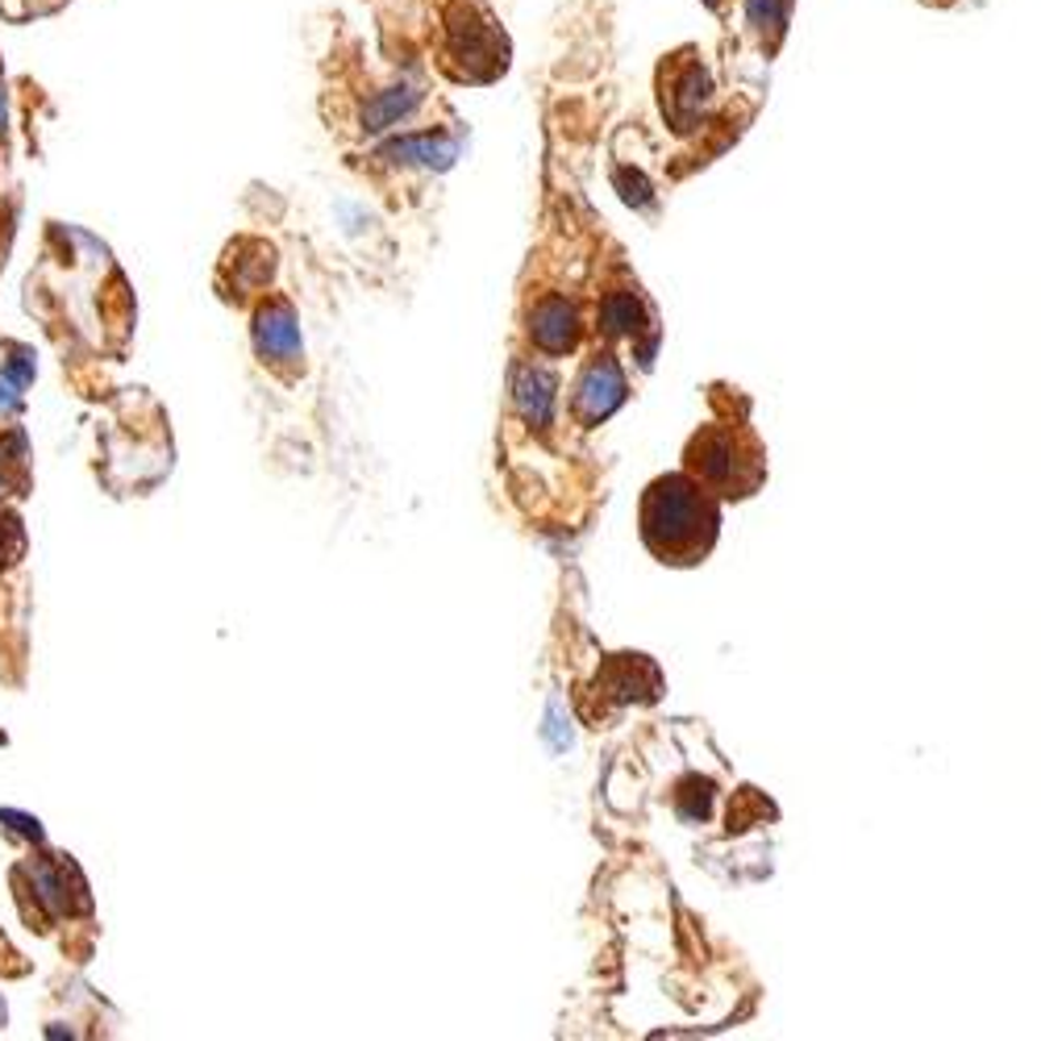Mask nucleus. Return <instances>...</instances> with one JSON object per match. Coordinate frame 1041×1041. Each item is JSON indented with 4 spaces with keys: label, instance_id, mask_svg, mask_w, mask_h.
Masks as SVG:
<instances>
[{
    "label": "nucleus",
    "instance_id": "nucleus-1",
    "mask_svg": "<svg viewBox=\"0 0 1041 1041\" xmlns=\"http://www.w3.org/2000/svg\"><path fill=\"white\" fill-rule=\"evenodd\" d=\"M717 496L701 479L663 476L642 496V538L663 563H701L717 542Z\"/></svg>",
    "mask_w": 1041,
    "mask_h": 1041
},
{
    "label": "nucleus",
    "instance_id": "nucleus-2",
    "mask_svg": "<svg viewBox=\"0 0 1041 1041\" xmlns=\"http://www.w3.org/2000/svg\"><path fill=\"white\" fill-rule=\"evenodd\" d=\"M687 476L701 479L713 496H751L767 476V459L751 426L713 421L687 442Z\"/></svg>",
    "mask_w": 1041,
    "mask_h": 1041
},
{
    "label": "nucleus",
    "instance_id": "nucleus-3",
    "mask_svg": "<svg viewBox=\"0 0 1041 1041\" xmlns=\"http://www.w3.org/2000/svg\"><path fill=\"white\" fill-rule=\"evenodd\" d=\"M450 54L462 63V80L483 84V80H496L504 71L509 47H504V34L496 30V21L467 0L450 18Z\"/></svg>",
    "mask_w": 1041,
    "mask_h": 1041
},
{
    "label": "nucleus",
    "instance_id": "nucleus-4",
    "mask_svg": "<svg viewBox=\"0 0 1041 1041\" xmlns=\"http://www.w3.org/2000/svg\"><path fill=\"white\" fill-rule=\"evenodd\" d=\"M625 400V376L613 363V355H596V363H588V371L580 376V388H575V400H571V412L580 426H600L609 412Z\"/></svg>",
    "mask_w": 1041,
    "mask_h": 1041
},
{
    "label": "nucleus",
    "instance_id": "nucleus-5",
    "mask_svg": "<svg viewBox=\"0 0 1041 1041\" xmlns=\"http://www.w3.org/2000/svg\"><path fill=\"white\" fill-rule=\"evenodd\" d=\"M575 329H580V317H575V305L563 300V296H550L533 308V346L547 350V355H563L575 346Z\"/></svg>",
    "mask_w": 1041,
    "mask_h": 1041
},
{
    "label": "nucleus",
    "instance_id": "nucleus-6",
    "mask_svg": "<svg viewBox=\"0 0 1041 1041\" xmlns=\"http://www.w3.org/2000/svg\"><path fill=\"white\" fill-rule=\"evenodd\" d=\"M255 341H258V350H263L272 363L296 359V350H300V329H296V322H292V308L288 305L263 308V313H258V325H255Z\"/></svg>",
    "mask_w": 1041,
    "mask_h": 1041
},
{
    "label": "nucleus",
    "instance_id": "nucleus-7",
    "mask_svg": "<svg viewBox=\"0 0 1041 1041\" xmlns=\"http://www.w3.org/2000/svg\"><path fill=\"white\" fill-rule=\"evenodd\" d=\"M708 101V71L701 63H687V68L675 71L671 80V92H663V113L680 121V130H687V121L696 118Z\"/></svg>",
    "mask_w": 1041,
    "mask_h": 1041
},
{
    "label": "nucleus",
    "instance_id": "nucleus-8",
    "mask_svg": "<svg viewBox=\"0 0 1041 1041\" xmlns=\"http://www.w3.org/2000/svg\"><path fill=\"white\" fill-rule=\"evenodd\" d=\"M642 317H646V305L633 284H616V288L604 292L600 300V329L609 338H633L642 329Z\"/></svg>",
    "mask_w": 1041,
    "mask_h": 1041
},
{
    "label": "nucleus",
    "instance_id": "nucleus-9",
    "mask_svg": "<svg viewBox=\"0 0 1041 1041\" xmlns=\"http://www.w3.org/2000/svg\"><path fill=\"white\" fill-rule=\"evenodd\" d=\"M517 400H521V409H525L533 426H547L550 400H554V379L547 371H525V379L517 384Z\"/></svg>",
    "mask_w": 1041,
    "mask_h": 1041
},
{
    "label": "nucleus",
    "instance_id": "nucleus-10",
    "mask_svg": "<svg viewBox=\"0 0 1041 1041\" xmlns=\"http://www.w3.org/2000/svg\"><path fill=\"white\" fill-rule=\"evenodd\" d=\"M412 101H417V96H412V88H392L384 101L367 109V130H388L396 118H405V113H409Z\"/></svg>",
    "mask_w": 1041,
    "mask_h": 1041
},
{
    "label": "nucleus",
    "instance_id": "nucleus-11",
    "mask_svg": "<svg viewBox=\"0 0 1041 1041\" xmlns=\"http://www.w3.org/2000/svg\"><path fill=\"white\" fill-rule=\"evenodd\" d=\"M787 4L792 0H746V18H751L754 30H763V34H784L787 25Z\"/></svg>",
    "mask_w": 1041,
    "mask_h": 1041
},
{
    "label": "nucleus",
    "instance_id": "nucleus-12",
    "mask_svg": "<svg viewBox=\"0 0 1041 1041\" xmlns=\"http://www.w3.org/2000/svg\"><path fill=\"white\" fill-rule=\"evenodd\" d=\"M704 4H713V9H717V4H721V0H704Z\"/></svg>",
    "mask_w": 1041,
    "mask_h": 1041
}]
</instances>
